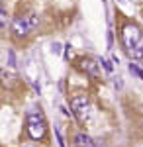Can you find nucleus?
Masks as SVG:
<instances>
[{"label":"nucleus","mask_w":143,"mask_h":147,"mask_svg":"<svg viewBox=\"0 0 143 147\" xmlns=\"http://www.w3.org/2000/svg\"><path fill=\"white\" fill-rule=\"evenodd\" d=\"M100 63L104 65V69H106L108 73H110V71H112V65H110V63H108V61H106V59H100Z\"/></svg>","instance_id":"obj_8"},{"label":"nucleus","mask_w":143,"mask_h":147,"mask_svg":"<svg viewBox=\"0 0 143 147\" xmlns=\"http://www.w3.org/2000/svg\"><path fill=\"white\" fill-rule=\"evenodd\" d=\"M78 69L84 71V73L90 75V77H94V79H98V77H100L98 61H94V59H90V57H80V59H78Z\"/></svg>","instance_id":"obj_5"},{"label":"nucleus","mask_w":143,"mask_h":147,"mask_svg":"<svg viewBox=\"0 0 143 147\" xmlns=\"http://www.w3.org/2000/svg\"><path fill=\"white\" fill-rule=\"evenodd\" d=\"M22 147H35V145H32V143H26V145H22Z\"/></svg>","instance_id":"obj_10"},{"label":"nucleus","mask_w":143,"mask_h":147,"mask_svg":"<svg viewBox=\"0 0 143 147\" xmlns=\"http://www.w3.org/2000/svg\"><path fill=\"white\" fill-rule=\"evenodd\" d=\"M0 14H2V6H0Z\"/></svg>","instance_id":"obj_11"},{"label":"nucleus","mask_w":143,"mask_h":147,"mask_svg":"<svg viewBox=\"0 0 143 147\" xmlns=\"http://www.w3.org/2000/svg\"><path fill=\"white\" fill-rule=\"evenodd\" d=\"M130 73H133V75H135L137 79H143V71L137 67L135 63H130Z\"/></svg>","instance_id":"obj_7"},{"label":"nucleus","mask_w":143,"mask_h":147,"mask_svg":"<svg viewBox=\"0 0 143 147\" xmlns=\"http://www.w3.org/2000/svg\"><path fill=\"white\" fill-rule=\"evenodd\" d=\"M121 45L130 59L133 61L143 59V32L139 30V26L125 24L121 28Z\"/></svg>","instance_id":"obj_1"},{"label":"nucleus","mask_w":143,"mask_h":147,"mask_svg":"<svg viewBox=\"0 0 143 147\" xmlns=\"http://www.w3.org/2000/svg\"><path fill=\"white\" fill-rule=\"evenodd\" d=\"M73 143H75V147H96L94 145V139L90 136H86V134H77L75 139H73Z\"/></svg>","instance_id":"obj_6"},{"label":"nucleus","mask_w":143,"mask_h":147,"mask_svg":"<svg viewBox=\"0 0 143 147\" xmlns=\"http://www.w3.org/2000/svg\"><path fill=\"white\" fill-rule=\"evenodd\" d=\"M35 26H37V18L33 14H30V16H18L12 22V34H14V37L22 39V37H28L32 34L35 30Z\"/></svg>","instance_id":"obj_3"},{"label":"nucleus","mask_w":143,"mask_h":147,"mask_svg":"<svg viewBox=\"0 0 143 147\" xmlns=\"http://www.w3.org/2000/svg\"><path fill=\"white\" fill-rule=\"evenodd\" d=\"M26 127H28V134L32 139L39 141L47 136V122H45V116L39 108H32L28 116H26Z\"/></svg>","instance_id":"obj_2"},{"label":"nucleus","mask_w":143,"mask_h":147,"mask_svg":"<svg viewBox=\"0 0 143 147\" xmlns=\"http://www.w3.org/2000/svg\"><path fill=\"white\" fill-rule=\"evenodd\" d=\"M4 26H6V14L2 12V14H0V30H2Z\"/></svg>","instance_id":"obj_9"},{"label":"nucleus","mask_w":143,"mask_h":147,"mask_svg":"<svg viewBox=\"0 0 143 147\" xmlns=\"http://www.w3.org/2000/svg\"><path fill=\"white\" fill-rule=\"evenodd\" d=\"M71 110L80 124H86L90 120V114H92V104L86 96H75L71 100Z\"/></svg>","instance_id":"obj_4"}]
</instances>
